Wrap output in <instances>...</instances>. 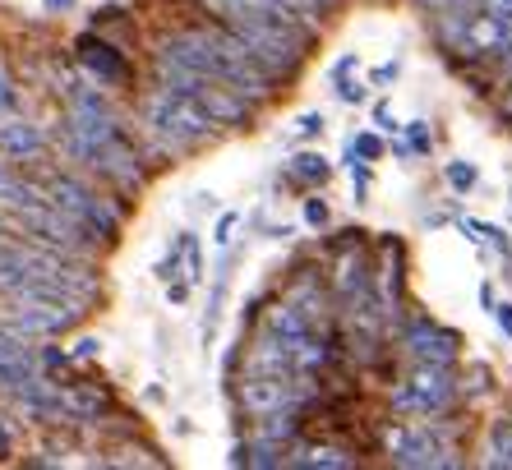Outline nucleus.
I'll list each match as a JSON object with an SVG mask.
<instances>
[{
	"mask_svg": "<svg viewBox=\"0 0 512 470\" xmlns=\"http://www.w3.org/2000/svg\"><path fill=\"white\" fill-rule=\"evenodd\" d=\"M480 14L499 19L503 28H512V0H480Z\"/></svg>",
	"mask_w": 512,
	"mask_h": 470,
	"instance_id": "obj_22",
	"label": "nucleus"
},
{
	"mask_svg": "<svg viewBox=\"0 0 512 470\" xmlns=\"http://www.w3.org/2000/svg\"><path fill=\"white\" fill-rule=\"evenodd\" d=\"M397 74H402V60H388V65H379V70H374V83L383 88V83H393Z\"/></svg>",
	"mask_w": 512,
	"mask_h": 470,
	"instance_id": "obj_27",
	"label": "nucleus"
},
{
	"mask_svg": "<svg viewBox=\"0 0 512 470\" xmlns=\"http://www.w3.org/2000/svg\"><path fill=\"white\" fill-rule=\"evenodd\" d=\"M70 323H79V318L60 314V309H42V305H19L10 318V328H19L24 337H60Z\"/></svg>",
	"mask_w": 512,
	"mask_h": 470,
	"instance_id": "obj_10",
	"label": "nucleus"
},
{
	"mask_svg": "<svg viewBox=\"0 0 512 470\" xmlns=\"http://www.w3.org/2000/svg\"><path fill=\"white\" fill-rule=\"evenodd\" d=\"M0 203H10V208L19 212V208L47 203V194H42V185H33V180H24L19 171H10V162L0 157Z\"/></svg>",
	"mask_w": 512,
	"mask_h": 470,
	"instance_id": "obj_12",
	"label": "nucleus"
},
{
	"mask_svg": "<svg viewBox=\"0 0 512 470\" xmlns=\"http://www.w3.org/2000/svg\"><path fill=\"white\" fill-rule=\"evenodd\" d=\"M74 0H47V10H70Z\"/></svg>",
	"mask_w": 512,
	"mask_h": 470,
	"instance_id": "obj_34",
	"label": "nucleus"
},
{
	"mask_svg": "<svg viewBox=\"0 0 512 470\" xmlns=\"http://www.w3.org/2000/svg\"><path fill=\"white\" fill-rule=\"evenodd\" d=\"M0 235H5V217H0Z\"/></svg>",
	"mask_w": 512,
	"mask_h": 470,
	"instance_id": "obj_37",
	"label": "nucleus"
},
{
	"mask_svg": "<svg viewBox=\"0 0 512 470\" xmlns=\"http://www.w3.org/2000/svg\"><path fill=\"white\" fill-rule=\"evenodd\" d=\"M388 452H393L397 466H411V470H425V466H453V447L439 429L429 424H402L388 434Z\"/></svg>",
	"mask_w": 512,
	"mask_h": 470,
	"instance_id": "obj_6",
	"label": "nucleus"
},
{
	"mask_svg": "<svg viewBox=\"0 0 512 470\" xmlns=\"http://www.w3.org/2000/svg\"><path fill=\"white\" fill-rule=\"evenodd\" d=\"M291 176L305 180V185H323V180L333 176V166H328V157L323 153H300L296 162H291Z\"/></svg>",
	"mask_w": 512,
	"mask_h": 470,
	"instance_id": "obj_15",
	"label": "nucleus"
},
{
	"mask_svg": "<svg viewBox=\"0 0 512 470\" xmlns=\"http://www.w3.org/2000/svg\"><path fill=\"white\" fill-rule=\"evenodd\" d=\"M489 314L499 318V328H503V332H508V337H512V305H508V300H503V305H494V309H489Z\"/></svg>",
	"mask_w": 512,
	"mask_h": 470,
	"instance_id": "obj_30",
	"label": "nucleus"
},
{
	"mask_svg": "<svg viewBox=\"0 0 512 470\" xmlns=\"http://www.w3.org/2000/svg\"><path fill=\"white\" fill-rule=\"evenodd\" d=\"M305 388H300V378L291 369H254V378H245V388H240V401H245V411L254 415H277V411H296Z\"/></svg>",
	"mask_w": 512,
	"mask_h": 470,
	"instance_id": "obj_7",
	"label": "nucleus"
},
{
	"mask_svg": "<svg viewBox=\"0 0 512 470\" xmlns=\"http://www.w3.org/2000/svg\"><path fill=\"white\" fill-rule=\"evenodd\" d=\"M406 346H411V355L425 360V365H453L457 360V337L448 328H439V323H429V318H416V323L406 328Z\"/></svg>",
	"mask_w": 512,
	"mask_h": 470,
	"instance_id": "obj_8",
	"label": "nucleus"
},
{
	"mask_svg": "<svg viewBox=\"0 0 512 470\" xmlns=\"http://www.w3.org/2000/svg\"><path fill=\"white\" fill-rule=\"evenodd\" d=\"M0 153L10 162H37L47 153V134L28 120H0Z\"/></svg>",
	"mask_w": 512,
	"mask_h": 470,
	"instance_id": "obj_9",
	"label": "nucleus"
},
{
	"mask_svg": "<svg viewBox=\"0 0 512 470\" xmlns=\"http://www.w3.org/2000/svg\"><path fill=\"white\" fill-rule=\"evenodd\" d=\"M185 259H190V272H185V282H203V249H199V240H194L190 231H185Z\"/></svg>",
	"mask_w": 512,
	"mask_h": 470,
	"instance_id": "obj_20",
	"label": "nucleus"
},
{
	"mask_svg": "<svg viewBox=\"0 0 512 470\" xmlns=\"http://www.w3.org/2000/svg\"><path fill=\"white\" fill-rule=\"evenodd\" d=\"M305 222H310V226H323V222H328V203H323V199H310V203H305Z\"/></svg>",
	"mask_w": 512,
	"mask_h": 470,
	"instance_id": "obj_25",
	"label": "nucleus"
},
{
	"mask_svg": "<svg viewBox=\"0 0 512 470\" xmlns=\"http://www.w3.org/2000/svg\"><path fill=\"white\" fill-rule=\"evenodd\" d=\"M231 231H236V212H222V222H217V245L222 249L231 245Z\"/></svg>",
	"mask_w": 512,
	"mask_h": 470,
	"instance_id": "obj_26",
	"label": "nucleus"
},
{
	"mask_svg": "<svg viewBox=\"0 0 512 470\" xmlns=\"http://www.w3.org/2000/svg\"><path fill=\"white\" fill-rule=\"evenodd\" d=\"M167 300L171 305H185V300H190V282H180V277L176 282H167Z\"/></svg>",
	"mask_w": 512,
	"mask_h": 470,
	"instance_id": "obj_28",
	"label": "nucleus"
},
{
	"mask_svg": "<svg viewBox=\"0 0 512 470\" xmlns=\"http://www.w3.org/2000/svg\"><path fill=\"white\" fill-rule=\"evenodd\" d=\"M97 355V341L88 337V341H79V351H74V360H93Z\"/></svg>",
	"mask_w": 512,
	"mask_h": 470,
	"instance_id": "obj_33",
	"label": "nucleus"
},
{
	"mask_svg": "<svg viewBox=\"0 0 512 470\" xmlns=\"http://www.w3.org/2000/svg\"><path fill=\"white\" fill-rule=\"evenodd\" d=\"M319 5H323V10H328V5H337V0H319Z\"/></svg>",
	"mask_w": 512,
	"mask_h": 470,
	"instance_id": "obj_36",
	"label": "nucleus"
},
{
	"mask_svg": "<svg viewBox=\"0 0 512 470\" xmlns=\"http://www.w3.org/2000/svg\"><path fill=\"white\" fill-rule=\"evenodd\" d=\"M453 397H457V383H453V374H448V365H425V360H416L411 378L393 392V406L402 415H443L453 406Z\"/></svg>",
	"mask_w": 512,
	"mask_h": 470,
	"instance_id": "obj_5",
	"label": "nucleus"
},
{
	"mask_svg": "<svg viewBox=\"0 0 512 470\" xmlns=\"http://www.w3.org/2000/svg\"><path fill=\"white\" fill-rule=\"evenodd\" d=\"M42 194H47L60 212H70L74 222H84L93 235H116L120 231V212L111 208L107 199H97V189L84 185L79 176H70V171H51V176L42 180Z\"/></svg>",
	"mask_w": 512,
	"mask_h": 470,
	"instance_id": "obj_3",
	"label": "nucleus"
},
{
	"mask_svg": "<svg viewBox=\"0 0 512 470\" xmlns=\"http://www.w3.org/2000/svg\"><path fill=\"white\" fill-rule=\"evenodd\" d=\"M79 60H84V70L97 79V88H102V83H120V79H125V60H120L107 42L84 37V42H79Z\"/></svg>",
	"mask_w": 512,
	"mask_h": 470,
	"instance_id": "obj_11",
	"label": "nucleus"
},
{
	"mask_svg": "<svg viewBox=\"0 0 512 470\" xmlns=\"http://www.w3.org/2000/svg\"><path fill=\"white\" fill-rule=\"evenodd\" d=\"M227 286H231V272H227V263H222V272H217V282H213V295H208V309H203V328H199L203 351H208L217 337V318H222V305H227Z\"/></svg>",
	"mask_w": 512,
	"mask_h": 470,
	"instance_id": "obj_13",
	"label": "nucleus"
},
{
	"mask_svg": "<svg viewBox=\"0 0 512 470\" xmlns=\"http://www.w3.org/2000/svg\"><path fill=\"white\" fill-rule=\"evenodd\" d=\"M356 65H360L356 56H342V60H337V65H333V79H342V74H351V70H356Z\"/></svg>",
	"mask_w": 512,
	"mask_h": 470,
	"instance_id": "obj_32",
	"label": "nucleus"
},
{
	"mask_svg": "<svg viewBox=\"0 0 512 470\" xmlns=\"http://www.w3.org/2000/svg\"><path fill=\"white\" fill-rule=\"evenodd\" d=\"M406 134H411V143H406L411 153H429V143H434V134L425 130V120H411V125H406Z\"/></svg>",
	"mask_w": 512,
	"mask_h": 470,
	"instance_id": "obj_21",
	"label": "nucleus"
},
{
	"mask_svg": "<svg viewBox=\"0 0 512 470\" xmlns=\"http://www.w3.org/2000/svg\"><path fill=\"white\" fill-rule=\"evenodd\" d=\"M337 97H342V102H351V106H360L370 93H365V83H356V79H346V74H342V79H337Z\"/></svg>",
	"mask_w": 512,
	"mask_h": 470,
	"instance_id": "obj_23",
	"label": "nucleus"
},
{
	"mask_svg": "<svg viewBox=\"0 0 512 470\" xmlns=\"http://www.w3.org/2000/svg\"><path fill=\"white\" fill-rule=\"evenodd\" d=\"M10 111H14V88L0 79V116H10Z\"/></svg>",
	"mask_w": 512,
	"mask_h": 470,
	"instance_id": "obj_31",
	"label": "nucleus"
},
{
	"mask_svg": "<svg viewBox=\"0 0 512 470\" xmlns=\"http://www.w3.org/2000/svg\"><path fill=\"white\" fill-rule=\"evenodd\" d=\"M346 153L374 162V157L383 153V139H379V134H351V139H346Z\"/></svg>",
	"mask_w": 512,
	"mask_h": 470,
	"instance_id": "obj_18",
	"label": "nucleus"
},
{
	"mask_svg": "<svg viewBox=\"0 0 512 470\" xmlns=\"http://www.w3.org/2000/svg\"><path fill=\"white\" fill-rule=\"evenodd\" d=\"M374 120H379V130H383V134H397V130H402V125H397V116L388 111V106H379V111H374Z\"/></svg>",
	"mask_w": 512,
	"mask_h": 470,
	"instance_id": "obj_29",
	"label": "nucleus"
},
{
	"mask_svg": "<svg viewBox=\"0 0 512 470\" xmlns=\"http://www.w3.org/2000/svg\"><path fill=\"white\" fill-rule=\"evenodd\" d=\"M489 443H494V466H512V420H499V424H494Z\"/></svg>",
	"mask_w": 512,
	"mask_h": 470,
	"instance_id": "obj_17",
	"label": "nucleus"
},
{
	"mask_svg": "<svg viewBox=\"0 0 512 470\" xmlns=\"http://www.w3.org/2000/svg\"><path fill=\"white\" fill-rule=\"evenodd\" d=\"M323 125H328V120H323L319 111H310V116H300V120H296V139H314V134H323Z\"/></svg>",
	"mask_w": 512,
	"mask_h": 470,
	"instance_id": "obj_24",
	"label": "nucleus"
},
{
	"mask_svg": "<svg viewBox=\"0 0 512 470\" xmlns=\"http://www.w3.org/2000/svg\"><path fill=\"white\" fill-rule=\"evenodd\" d=\"M180 254H185V231H180L176 240H171V249L162 254V263H157V282H162V286L176 282V277H180Z\"/></svg>",
	"mask_w": 512,
	"mask_h": 470,
	"instance_id": "obj_16",
	"label": "nucleus"
},
{
	"mask_svg": "<svg viewBox=\"0 0 512 470\" xmlns=\"http://www.w3.org/2000/svg\"><path fill=\"white\" fill-rule=\"evenodd\" d=\"M416 5H429V10H439V5H443V0H416Z\"/></svg>",
	"mask_w": 512,
	"mask_h": 470,
	"instance_id": "obj_35",
	"label": "nucleus"
},
{
	"mask_svg": "<svg viewBox=\"0 0 512 470\" xmlns=\"http://www.w3.org/2000/svg\"><path fill=\"white\" fill-rule=\"evenodd\" d=\"M143 125L162 148H194L217 130V120L203 111L199 97L167 88V83H157L153 93L143 97Z\"/></svg>",
	"mask_w": 512,
	"mask_h": 470,
	"instance_id": "obj_2",
	"label": "nucleus"
},
{
	"mask_svg": "<svg viewBox=\"0 0 512 470\" xmlns=\"http://www.w3.org/2000/svg\"><path fill=\"white\" fill-rule=\"evenodd\" d=\"M51 383V374H42V365H37V346L33 337H24L19 328H10V323H0V392L14 401L33 397V392H42Z\"/></svg>",
	"mask_w": 512,
	"mask_h": 470,
	"instance_id": "obj_4",
	"label": "nucleus"
},
{
	"mask_svg": "<svg viewBox=\"0 0 512 470\" xmlns=\"http://www.w3.org/2000/svg\"><path fill=\"white\" fill-rule=\"evenodd\" d=\"M443 176H448V185H453L457 194L476 189V166H471V162H448V166H443Z\"/></svg>",
	"mask_w": 512,
	"mask_h": 470,
	"instance_id": "obj_19",
	"label": "nucleus"
},
{
	"mask_svg": "<svg viewBox=\"0 0 512 470\" xmlns=\"http://www.w3.org/2000/svg\"><path fill=\"white\" fill-rule=\"evenodd\" d=\"M217 24L236 33L245 42L254 60L273 74H291L305 56V47L314 42V24L300 19L296 10H286L277 0H213Z\"/></svg>",
	"mask_w": 512,
	"mask_h": 470,
	"instance_id": "obj_1",
	"label": "nucleus"
},
{
	"mask_svg": "<svg viewBox=\"0 0 512 470\" xmlns=\"http://www.w3.org/2000/svg\"><path fill=\"white\" fill-rule=\"evenodd\" d=\"M291 466H319V470H351L356 461L346 457V452H337V447H310V452H300V457H291Z\"/></svg>",
	"mask_w": 512,
	"mask_h": 470,
	"instance_id": "obj_14",
	"label": "nucleus"
}]
</instances>
